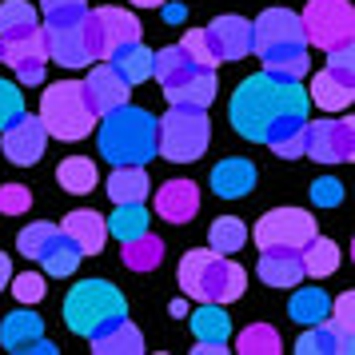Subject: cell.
Here are the masks:
<instances>
[{
  "mask_svg": "<svg viewBox=\"0 0 355 355\" xmlns=\"http://www.w3.org/2000/svg\"><path fill=\"white\" fill-rule=\"evenodd\" d=\"M307 108H311V100H307V88L300 80H284L275 72H256V76L240 80V88L232 92L227 116L243 140L268 144L275 132L307 120Z\"/></svg>",
  "mask_w": 355,
  "mask_h": 355,
  "instance_id": "obj_1",
  "label": "cell"
},
{
  "mask_svg": "<svg viewBox=\"0 0 355 355\" xmlns=\"http://www.w3.org/2000/svg\"><path fill=\"white\" fill-rule=\"evenodd\" d=\"M252 52L263 60V72H275L284 80H304L311 72L300 12H288V8H263L256 17V24H252Z\"/></svg>",
  "mask_w": 355,
  "mask_h": 355,
  "instance_id": "obj_2",
  "label": "cell"
},
{
  "mask_svg": "<svg viewBox=\"0 0 355 355\" xmlns=\"http://www.w3.org/2000/svg\"><path fill=\"white\" fill-rule=\"evenodd\" d=\"M180 291L200 304H236L248 288V272L232 256H220L211 248H192L180 259Z\"/></svg>",
  "mask_w": 355,
  "mask_h": 355,
  "instance_id": "obj_3",
  "label": "cell"
},
{
  "mask_svg": "<svg viewBox=\"0 0 355 355\" xmlns=\"http://www.w3.org/2000/svg\"><path fill=\"white\" fill-rule=\"evenodd\" d=\"M100 132V156L120 168V164H148L156 160V116L144 112V108H132V104H120L112 112H104L96 120Z\"/></svg>",
  "mask_w": 355,
  "mask_h": 355,
  "instance_id": "obj_4",
  "label": "cell"
},
{
  "mask_svg": "<svg viewBox=\"0 0 355 355\" xmlns=\"http://www.w3.org/2000/svg\"><path fill=\"white\" fill-rule=\"evenodd\" d=\"M128 304L124 291L108 284V279H80L76 288L64 295V323L72 336H92L100 327H108L112 320H124Z\"/></svg>",
  "mask_w": 355,
  "mask_h": 355,
  "instance_id": "obj_5",
  "label": "cell"
},
{
  "mask_svg": "<svg viewBox=\"0 0 355 355\" xmlns=\"http://www.w3.org/2000/svg\"><path fill=\"white\" fill-rule=\"evenodd\" d=\"M211 120L208 108H184L172 104V112L156 120V156L172 164H192L208 152Z\"/></svg>",
  "mask_w": 355,
  "mask_h": 355,
  "instance_id": "obj_6",
  "label": "cell"
},
{
  "mask_svg": "<svg viewBox=\"0 0 355 355\" xmlns=\"http://www.w3.org/2000/svg\"><path fill=\"white\" fill-rule=\"evenodd\" d=\"M40 124L49 136L56 140H84L92 136V124H96V112L88 108L84 100V84L80 80H60L52 84L49 92L40 96Z\"/></svg>",
  "mask_w": 355,
  "mask_h": 355,
  "instance_id": "obj_7",
  "label": "cell"
},
{
  "mask_svg": "<svg viewBox=\"0 0 355 355\" xmlns=\"http://www.w3.org/2000/svg\"><path fill=\"white\" fill-rule=\"evenodd\" d=\"M80 33H84V49L92 60H108V52L120 49V44H128V40H140V20L124 12V8H112V4H104V8H92V12H84L80 17Z\"/></svg>",
  "mask_w": 355,
  "mask_h": 355,
  "instance_id": "obj_8",
  "label": "cell"
},
{
  "mask_svg": "<svg viewBox=\"0 0 355 355\" xmlns=\"http://www.w3.org/2000/svg\"><path fill=\"white\" fill-rule=\"evenodd\" d=\"M307 44L315 49H336V44H352L355 36V8L347 0H307V8L300 12Z\"/></svg>",
  "mask_w": 355,
  "mask_h": 355,
  "instance_id": "obj_9",
  "label": "cell"
},
{
  "mask_svg": "<svg viewBox=\"0 0 355 355\" xmlns=\"http://www.w3.org/2000/svg\"><path fill=\"white\" fill-rule=\"evenodd\" d=\"M311 236H315V216L304 208H275L268 216H259L256 232H252L259 252L263 248H291V252H300Z\"/></svg>",
  "mask_w": 355,
  "mask_h": 355,
  "instance_id": "obj_10",
  "label": "cell"
},
{
  "mask_svg": "<svg viewBox=\"0 0 355 355\" xmlns=\"http://www.w3.org/2000/svg\"><path fill=\"white\" fill-rule=\"evenodd\" d=\"M304 156L320 164H347L355 156V124L347 120H307L304 128Z\"/></svg>",
  "mask_w": 355,
  "mask_h": 355,
  "instance_id": "obj_11",
  "label": "cell"
},
{
  "mask_svg": "<svg viewBox=\"0 0 355 355\" xmlns=\"http://www.w3.org/2000/svg\"><path fill=\"white\" fill-rule=\"evenodd\" d=\"M0 347L12 355H52L56 347H52L49 339H44V320L36 315L28 304H20L17 311H8L4 315V323H0Z\"/></svg>",
  "mask_w": 355,
  "mask_h": 355,
  "instance_id": "obj_12",
  "label": "cell"
},
{
  "mask_svg": "<svg viewBox=\"0 0 355 355\" xmlns=\"http://www.w3.org/2000/svg\"><path fill=\"white\" fill-rule=\"evenodd\" d=\"M0 148H4V156L17 164V168H33L44 156V148H49V132L40 124V116L20 112L8 128L0 132Z\"/></svg>",
  "mask_w": 355,
  "mask_h": 355,
  "instance_id": "obj_13",
  "label": "cell"
},
{
  "mask_svg": "<svg viewBox=\"0 0 355 355\" xmlns=\"http://www.w3.org/2000/svg\"><path fill=\"white\" fill-rule=\"evenodd\" d=\"M208 36V49L216 56V64H227V60H243L248 52H252V20L236 17V12H227V17H216L204 28Z\"/></svg>",
  "mask_w": 355,
  "mask_h": 355,
  "instance_id": "obj_14",
  "label": "cell"
},
{
  "mask_svg": "<svg viewBox=\"0 0 355 355\" xmlns=\"http://www.w3.org/2000/svg\"><path fill=\"white\" fill-rule=\"evenodd\" d=\"M80 84H84V100H88V108L96 112V120L104 112L120 108V104H128V96H132V84L124 80L108 60H96L92 72H88V80H80Z\"/></svg>",
  "mask_w": 355,
  "mask_h": 355,
  "instance_id": "obj_15",
  "label": "cell"
},
{
  "mask_svg": "<svg viewBox=\"0 0 355 355\" xmlns=\"http://www.w3.org/2000/svg\"><path fill=\"white\" fill-rule=\"evenodd\" d=\"M8 64L17 72L20 84H44V72H49V49H44V33L33 28L28 36H17L8 40Z\"/></svg>",
  "mask_w": 355,
  "mask_h": 355,
  "instance_id": "obj_16",
  "label": "cell"
},
{
  "mask_svg": "<svg viewBox=\"0 0 355 355\" xmlns=\"http://www.w3.org/2000/svg\"><path fill=\"white\" fill-rule=\"evenodd\" d=\"M44 33V49H49V60L64 68H88L92 56L84 49V33H80V20L76 24H40Z\"/></svg>",
  "mask_w": 355,
  "mask_h": 355,
  "instance_id": "obj_17",
  "label": "cell"
},
{
  "mask_svg": "<svg viewBox=\"0 0 355 355\" xmlns=\"http://www.w3.org/2000/svg\"><path fill=\"white\" fill-rule=\"evenodd\" d=\"M68 240L80 248V256H100L104 252V243H108V224H104V216L92 208H76L64 216V224H60Z\"/></svg>",
  "mask_w": 355,
  "mask_h": 355,
  "instance_id": "obj_18",
  "label": "cell"
},
{
  "mask_svg": "<svg viewBox=\"0 0 355 355\" xmlns=\"http://www.w3.org/2000/svg\"><path fill=\"white\" fill-rule=\"evenodd\" d=\"M200 211V188L192 180H168L156 192V216L168 224H188Z\"/></svg>",
  "mask_w": 355,
  "mask_h": 355,
  "instance_id": "obj_19",
  "label": "cell"
},
{
  "mask_svg": "<svg viewBox=\"0 0 355 355\" xmlns=\"http://www.w3.org/2000/svg\"><path fill=\"white\" fill-rule=\"evenodd\" d=\"M256 275L268 288H295V284H304V259L291 248H263Z\"/></svg>",
  "mask_w": 355,
  "mask_h": 355,
  "instance_id": "obj_20",
  "label": "cell"
},
{
  "mask_svg": "<svg viewBox=\"0 0 355 355\" xmlns=\"http://www.w3.org/2000/svg\"><path fill=\"white\" fill-rule=\"evenodd\" d=\"M256 188V164L243 156H227L211 168V192L220 200H243Z\"/></svg>",
  "mask_w": 355,
  "mask_h": 355,
  "instance_id": "obj_21",
  "label": "cell"
},
{
  "mask_svg": "<svg viewBox=\"0 0 355 355\" xmlns=\"http://www.w3.org/2000/svg\"><path fill=\"white\" fill-rule=\"evenodd\" d=\"M88 343H92V355H140L144 352V331L124 315V320H112L108 327L92 331Z\"/></svg>",
  "mask_w": 355,
  "mask_h": 355,
  "instance_id": "obj_22",
  "label": "cell"
},
{
  "mask_svg": "<svg viewBox=\"0 0 355 355\" xmlns=\"http://www.w3.org/2000/svg\"><path fill=\"white\" fill-rule=\"evenodd\" d=\"M352 96H355V80H343L331 68L315 72V80L307 88V100H311L315 108H323V112H343V108L352 104Z\"/></svg>",
  "mask_w": 355,
  "mask_h": 355,
  "instance_id": "obj_23",
  "label": "cell"
},
{
  "mask_svg": "<svg viewBox=\"0 0 355 355\" xmlns=\"http://www.w3.org/2000/svg\"><path fill=\"white\" fill-rule=\"evenodd\" d=\"M168 104H184V108H208L216 100V68H196L188 80L164 88Z\"/></svg>",
  "mask_w": 355,
  "mask_h": 355,
  "instance_id": "obj_24",
  "label": "cell"
},
{
  "mask_svg": "<svg viewBox=\"0 0 355 355\" xmlns=\"http://www.w3.org/2000/svg\"><path fill=\"white\" fill-rule=\"evenodd\" d=\"M104 192L112 196V204H136V200H148L152 180H148L144 164H120V168H112Z\"/></svg>",
  "mask_w": 355,
  "mask_h": 355,
  "instance_id": "obj_25",
  "label": "cell"
},
{
  "mask_svg": "<svg viewBox=\"0 0 355 355\" xmlns=\"http://www.w3.org/2000/svg\"><path fill=\"white\" fill-rule=\"evenodd\" d=\"M108 64H112L128 84L152 80V49H144L140 40H128V44L112 49V52H108Z\"/></svg>",
  "mask_w": 355,
  "mask_h": 355,
  "instance_id": "obj_26",
  "label": "cell"
},
{
  "mask_svg": "<svg viewBox=\"0 0 355 355\" xmlns=\"http://www.w3.org/2000/svg\"><path fill=\"white\" fill-rule=\"evenodd\" d=\"M300 259H304V275H311V279H327V275L339 268V243L315 232V236L300 248Z\"/></svg>",
  "mask_w": 355,
  "mask_h": 355,
  "instance_id": "obj_27",
  "label": "cell"
},
{
  "mask_svg": "<svg viewBox=\"0 0 355 355\" xmlns=\"http://www.w3.org/2000/svg\"><path fill=\"white\" fill-rule=\"evenodd\" d=\"M196 68H200V64H196V60H192V56H188L184 49H180V44L152 52V76L160 80V88H172V84L188 80Z\"/></svg>",
  "mask_w": 355,
  "mask_h": 355,
  "instance_id": "obj_28",
  "label": "cell"
},
{
  "mask_svg": "<svg viewBox=\"0 0 355 355\" xmlns=\"http://www.w3.org/2000/svg\"><path fill=\"white\" fill-rule=\"evenodd\" d=\"M192 336L200 343H227L232 339V320L224 304H200L192 311Z\"/></svg>",
  "mask_w": 355,
  "mask_h": 355,
  "instance_id": "obj_29",
  "label": "cell"
},
{
  "mask_svg": "<svg viewBox=\"0 0 355 355\" xmlns=\"http://www.w3.org/2000/svg\"><path fill=\"white\" fill-rule=\"evenodd\" d=\"M80 248L68 240L64 232L56 227V236L49 240V248L40 252V263H44V272L56 275V279H64V275H76V268H80Z\"/></svg>",
  "mask_w": 355,
  "mask_h": 355,
  "instance_id": "obj_30",
  "label": "cell"
},
{
  "mask_svg": "<svg viewBox=\"0 0 355 355\" xmlns=\"http://www.w3.org/2000/svg\"><path fill=\"white\" fill-rule=\"evenodd\" d=\"M120 256H124V268L128 272H156L164 259V240H156L152 232L136 236V240L120 243Z\"/></svg>",
  "mask_w": 355,
  "mask_h": 355,
  "instance_id": "obj_31",
  "label": "cell"
},
{
  "mask_svg": "<svg viewBox=\"0 0 355 355\" xmlns=\"http://www.w3.org/2000/svg\"><path fill=\"white\" fill-rule=\"evenodd\" d=\"M56 184L72 196H88L100 184V172L88 156H68V160H60V168H56Z\"/></svg>",
  "mask_w": 355,
  "mask_h": 355,
  "instance_id": "obj_32",
  "label": "cell"
},
{
  "mask_svg": "<svg viewBox=\"0 0 355 355\" xmlns=\"http://www.w3.org/2000/svg\"><path fill=\"white\" fill-rule=\"evenodd\" d=\"M148 208H144V200H136V204H116V211L104 220L108 224V236H116V240L124 243V240H136V236H144L148 232Z\"/></svg>",
  "mask_w": 355,
  "mask_h": 355,
  "instance_id": "obj_33",
  "label": "cell"
},
{
  "mask_svg": "<svg viewBox=\"0 0 355 355\" xmlns=\"http://www.w3.org/2000/svg\"><path fill=\"white\" fill-rule=\"evenodd\" d=\"M33 28H40V12H36L28 0H4L0 4V36L4 40L28 36Z\"/></svg>",
  "mask_w": 355,
  "mask_h": 355,
  "instance_id": "obj_34",
  "label": "cell"
},
{
  "mask_svg": "<svg viewBox=\"0 0 355 355\" xmlns=\"http://www.w3.org/2000/svg\"><path fill=\"white\" fill-rule=\"evenodd\" d=\"M327 307H331V295H327L323 288H300L295 295H291L288 315H291L295 323L311 327V323H323V320H327Z\"/></svg>",
  "mask_w": 355,
  "mask_h": 355,
  "instance_id": "obj_35",
  "label": "cell"
},
{
  "mask_svg": "<svg viewBox=\"0 0 355 355\" xmlns=\"http://www.w3.org/2000/svg\"><path fill=\"white\" fill-rule=\"evenodd\" d=\"M352 311H355V295H352V291H343V295H336V300H331V307H327V320H323L331 331H336V339H339V355H352V347H355Z\"/></svg>",
  "mask_w": 355,
  "mask_h": 355,
  "instance_id": "obj_36",
  "label": "cell"
},
{
  "mask_svg": "<svg viewBox=\"0 0 355 355\" xmlns=\"http://www.w3.org/2000/svg\"><path fill=\"white\" fill-rule=\"evenodd\" d=\"M236 352L243 355H279L284 343H279V331L272 323H248L240 336H236Z\"/></svg>",
  "mask_w": 355,
  "mask_h": 355,
  "instance_id": "obj_37",
  "label": "cell"
},
{
  "mask_svg": "<svg viewBox=\"0 0 355 355\" xmlns=\"http://www.w3.org/2000/svg\"><path fill=\"white\" fill-rule=\"evenodd\" d=\"M243 240H248V227H243V220H236V216H220V220L208 227V248L220 252V256L240 252Z\"/></svg>",
  "mask_w": 355,
  "mask_h": 355,
  "instance_id": "obj_38",
  "label": "cell"
},
{
  "mask_svg": "<svg viewBox=\"0 0 355 355\" xmlns=\"http://www.w3.org/2000/svg\"><path fill=\"white\" fill-rule=\"evenodd\" d=\"M295 352L300 355H339V339L327 323H311L304 336L295 339Z\"/></svg>",
  "mask_w": 355,
  "mask_h": 355,
  "instance_id": "obj_39",
  "label": "cell"
},
{
  "mask_svg": "<svg viewBox=\"0 0 355 355\" xmlns=\"http://www.w3.org/2000/svg\"><path fill=\"white\" fill-rule=\"evenodd\" d=\"M304 128H307V120L288 124L284 132H275L272 140H268V148H272L279 160H300V156H304Z\"/></svg>",
  "mask_w": 355,
  "mask_h": 355,
  "instance_id": "obj_40",
  "label": "cell"
},
{
  "mask_svg": "<svg viewBox=\"0 0 355 355\" xmlns=\"http://www.w3.org/2000/svg\"><path fill=\"white\" fill-rule=\"evenodd\" d=\"M56 236V224H28L17 236V252L24 259H40V252L49 248V240Z\"/></svg>",
  "mask_w": 355,
  "mask_h": 355,
  "instance_id": "obj_41",
  "label": "cell"
},
{
  "mask_svg": "<svg viewBox=\"0 0 355 355\" xmlns=\"http://www.w3.org/2000/svg\"><path fill=\"white\" fill-rule=\"evenodd\" d=\"M40 12L49 24H76L88 12V0H40Z\"/></svg>",
  "mask_w": 355,
  "mask_h": 355,
  "instance_id": "obj_42",
  "label": "cell"
},
{
  "mask_svg": "<svg viewBox=\"0 0 355 355\" xmlns=\"http://www.w3.org/2000/svg\"><path fill=\"white\" fill-rule=\"evenodd\" d=\"M12 284V295H17L20 304H40L44 300V291H49V284H44V275H36V272H24V275H12L8 279Z\"/></svg>",
  "mask_w": 355,
  "mask_h": 355,
  "instance_id": "obj_43",
  "label": "cell"
},
{
  "mask_svg": "<svg viewBox=\"0 0 355 355\" xmlns=\"http://www.w3.org/2000/svg\"><path fill=\"white\" fill-rule=\"evenodd\" d=\"M20 112H24V92H20V84L0 80V132L8 128Z\"/></svg>",
  "mask_w": 355,
  "mask_h": 355,
  "instance_id": "obj_44",
  "label": "cell"
},
{
  "mask_svg": "<svg viewBox=\"0 0 355 355\" xmlns=\"http://www.w3.org/2000/svg\"><path fill=\"white\" fill-rule=\"evenodd\" d=\"M28 208H33V192L24 184H4L0 188V211L4 216H24Z\"/></svg>",
  "mask_w": 355,
  "mask_h": 355,
  "instance_id": "obj_45",
  "label": "cell"
},
{
  "mask_svg": "<svg viewBox=\"0 0 355 355\" xmlns=\"http://www.w3.org/2000/svg\"><path fill=\"white\" fill-rule=\"evenodd\" d=\"M180 49L188 52L200 68H216V56H211V49H208V36H204V28H192V33L180 40Z\"/></svg>",
  "mask_w": 355,
  "mask_h": 355,
  "instance_id": "obj_46",
  "label": "cell"
},
{
  "mask_svg": "<svg viewBox=\"0 0 355 355\" xmlns=\"http://www.w3.org/2000/svg\"><path fill=\"white\" fill-rule=\"evenodd\" d=\"M311 200H315V208H339L343 204V184L336 176H323L311 184Z\"/></svg>",
  "mask_w": 355,
  "mask_h": 355,
  "instance_id": "obj_47",
  "label": "cell"
},
{
  "mask_svg": "<svg viewBox=\"0 0 355 355\" xmlns=\"http://www.w3.org/2000/svg\"><path fill=\"white\" fill-rule=\"evenodd\" d=\"M327 68L343 76V80H355V49L352 44H336V49H327Z\"/></svg>",
  "mask_w": 355,
  "mask_h": 355,
  "instance_id": "obj_48",
  "label": "cell"
},
{
  "mask_svg": "<svg viewBox=\"0 0 355 355\" xmlns=\"http://www.w3.org/2000/svg\"><path fill=\"white\" fill-rule=\"evenodd\" d=\"M192 352H196V355H224V352H227V343H200V339H196Z\"/></svg>",
  "mask_w": 355,
  "mask_h": 355,
  "instance_id": "obj_49",
  "label": "cell"
},
{
  "mask_svg": "<svg viewBox=\"0 0 355 355\" xmlns=\"http://www.w3.org/2000/svg\"><path fill=\"white\" fill-rule=\"evenodd\" d=\"M8 279H12V263H8V256L0 252V291L8 288Z\"/></svg>",
  "mask_w": 355,
  "mask_h": 355,
  "instance_id": "obj_50",
  "label": "cell"
},
{
  "mask_svg": "<svg viewBox=\"0 0 355 355\" xmlns=\"http://www.w3.org/2000/svg\"><path fill=\"white\" fill-rule=\"evenodd\" d=\"M136 8H160V4H168V0H132Z\"/></svg>",
  "mask_w": 355,
  "mask_h": 355,
  "instance_id": "obj_51",
  "label": "cell"
},
{
  "mask_svg": "<svg viewBox=\"0 0 355 355\" xmlns=\"http://www.w3.org/2000/svg\"><path fill=\"white\" fill-rule=\"evenodd\" d=\"M172 315H188V304L184 300H172Z\"/></svg>",
  "mask_w": 355,
  "mask_h": 355,
  "instance_id": "obj_52",
  "label": "cell"
},
{
  "mask_svg": "<svg viewBox=\"0 0 355 355\" xmlns=\"http://www.w3.org/2000/svg\"><path fill=\"white\" fill-rule=\"evenodd\" d=\"M0 64H8V40L0 36Z\"/></svg>",
  "mask_w": 355,
  "mask_h": 355,
  "instance_id": "obj_53",
  "label": "cell"
}]
</instances>
